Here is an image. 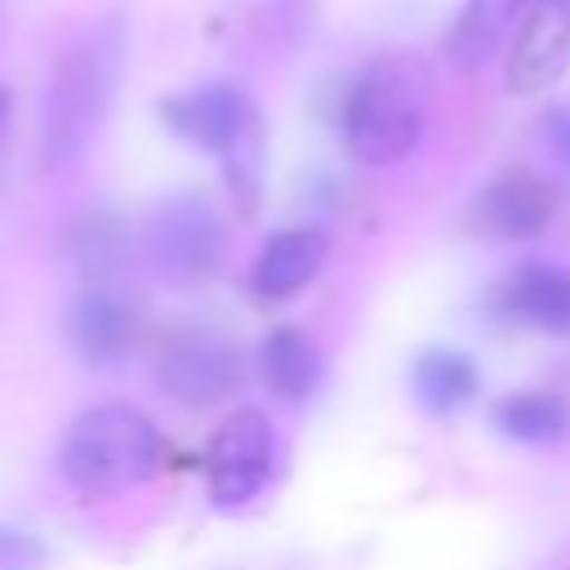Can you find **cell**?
Instances as JSON below:
<instances>
[{
	"mask_svg": "<svg viewBox=\"0 0 570 570\" xmlns=\"http://www.w3.org/2000/svg\"><path fill=\"white\" fill-rule=\"evenodd\" d=\"M125 53H129V27L120 13L94 18L62 45L49 71L45 98H40V165L45 169H67L89 151V142L98 138L120 94Z\"/></svg>",
	"mask_w": 570,
	"mask_h": 570,
	"instance_id": "obj_1",
	"label": "cell"
},
{
	"mask_svg": "<svg viewBox=\"0 0 570 570\" xmlns=\"http://www.w3.org/2000/svg\"><path fill=\"white\" fill-rule=\"evenodd\" d=\"M428 107H432V71L419 53H379L370 58L338 107V129L347 151L370 165L387 169L401 165L428 129Z\"/></svg>",
	"mask_w": 570,
	"mask_h": 570,
	"instance_id": "obj_2",
	"label": "cell"
},
{
	"mask_svg": "<svg viewBox=\"0 0 570 570\" xmlns=\"http://www.w3.org/2000/svg\"><path fill=\"white\" fill-rule=\"evenodd\" d=\"M160 428L138 405L98 401L67 423L58 441V468L80 494L111 499L151 481L160 468Z\"/></svg>",
	"mask_w": 570,
	"mask_h": 570,
	"instance_id": "obj_3",
	"label": "cell"
},
{
	"mask_svg": "<svg viewBox=\"0 0 570 570\" xmlns=\"http://www.w3.org/2000/svg\"><path fill=\"white\" fill-rule=\"evenodd\" d=\"M223 249H227L223 218L200 191L165 196L142 223V258L151 276L165 281L169 289H191L209 281L223 263Z\"/></svg>",
	"mask_w": 570,
	"mask_h": 570,
	"instance_id": "obj_4",
	"label": "cell"
},
{
	"mask_svg": "<svg viewBox=\"0 0 570 570\" xmlns=\"http://www.w3.org/2000/svg\"><path fill=\"white\" fill-rule=\"evenodd\" d=\"M240 379H245V356L214 325H196V321L178 325L165 334L156 352V387L187 410H214L240 387Z\"/></svg>",
	"mask_w": 570,
	"mask_h": 570,
	"instance_id": "obj_5",
	"label": "cell"
},
{
	"mask_svg": "<svg viewBox=\"0 0 570 570\" xmlns=\"http://www.w3.org/2000/svg\"><path fill=\"white\" fill-rule=\"evenodd\" d=\"M205 468H209V503L223 512L249 508L272 472H276V428L258 405H240L232 410L205 450Z\"/></svg>",
	"mask_w": 570,
	"mask_h": 570,
	"instance_id": "obj_6",
	"label": "cell"
},
{
	"mask_svg": "<svg viewBox=\"0 0 570 570\" xmlns=\"http://www.w3.org/2000/svg\"><path fill=\"white\" fill-rule=\"evenodd\" d=\"M258 116L254 98L232 85V80H205L191 89H178L169 98H160V120L174 138H183L196 151L223 156L227 142Z\"/></svg>",
	"mask_w": 570,
	"mask_h": 570,
	"instance_id": "obj_7",
	"label": "cell"
},
{
	"mask_svg": "<svg viewBox=\"0 0 570 570\" xmlns=\"http://www.w3.org/2000/svg\"><path fill=\"white\" fill-rule=\"evenodd\" d=\"M62 338L76 361L94 370L116 365L138 343V307L116 285H80L62 312Z\"/></svg>",
	"mask_w": 570,
	"mask_h": 570,
	"instance_id": "obj_8",
	"label": "cell"
},
{
	"mask_svg": "<svg viewBox=\"0 0 570 570\" xmlns=\"http://www.w3.org/2000/svg\"><path fill=\"white\" fill-rule=\"evenodd\" d=\"M570 67V0H530L512 49H508V89L512 94H539Z\"/></svg>",
	"mask_w": 570,
	"mask_h": 570,
	"instance_id": "obj_9",
	"label": "cell"
},
{
	"mask_svg": "<svg viewBox=\"0 0 570 570\" xmlns=\"http://www.w3.org/2000/svg\"><path fill=\"white\" fill-rule=\"evenodd\" d=\"M472 214L494 240H534L557 218V191L530 169H508L476 196Z\"/></svg>",
	"mask_w": 570,
	"mask_h": 570,
	"instance_id": "obj_10",
	"label": "cell"
},
{
	"mask_svg": "<svg viewBox=\"0 0 570 570\" xmlns=\"http://www.w3.org/2000/svg\"><path fill=\"white\" fill-rule=\"evenodd\" d=\"M325 232L316 227H281L263 240L258 258H254V272H249V289L267 303H281V298H294L298 289H307L316 281V272L325 267Z\"/></svg>",
	"mask_w": 570,
	"mask_h": 570,
	"instance_id": "obj_11",
	"label": "cell"
},
{
	"mask_svg": "<svg viewBox=\"0 0 570 570\" xmlns=\"http://www.w3.org/2000/svg\"><path fill=\"white\" fill-rule=\"evenodd\" d=\"M62 249L85 285H116L134 254V236L116 209H80L62 232Z\"/></svg>",
	"mask_w": 570,
	"mask_h": 570,
	"instance_id": "obj_12",
	"label": "cell"
},
{
	"mask_svg": "<svg viewBox=\"0 0 570 570\" xmlns=\"http://www.w3.org/2000/svg\"><path fill=\"white\" fill-rule=\"evenodd\" d=\"M503 307L508 316L570 338V267L561 263H525L508 285H503Z\"/></svg>",
	"mask_w": 570,
	"mask_h": 570,
	"instance_id": "obj_13",
	"label": "cell"
},
{
	"mask_svg": "<svg viewBox=\"0 0 570 570\" xmlns=\"http://www.w3.org/2000/svg\"><path fill=\"white\" fill-rule=\"evenodd\" d=\"M258 370H263V383L272 396L298 405L321 387L325 361L298 325H272L263 334V347H258Z\"/></svg>",
	"mask_w": 570,
	"mask_h": 570,
	"instance_id": "obj_14",
	"label": "cell"
},
{
	"mask_svg": "<svg viewBox=\"0 0 570 570\" xmlns=\"http://www.w3.org/2000/svg\"><path fill=\"white\" fill-rule=\"evenodd\" d=\"M530 0H463L459 18L445 31V58L454 71H476L481 62L494 58V49L508 40L517 27L521 9Z\"/></svg>",
	"mask_w": 570,
	"mask_h": 570,
	"instance_id": "obj_15",
	"label": "cell"
},
{
	"mask_svg": "<svg viewBox=\"0 0 570 570\" xmlns=\"http://www.w3.org/2000/svg\"><path fill=\"white\" fill-rule=\"evenodd\" d=\"M410 387L428 414H454L476 396L481 370L472 365V356H463L454 347H428V352H419V361L410 370Z\"/></svg>",
	"mask_w": 570,
	"mask_h": 570,
	"instance_id": "obj_16",
	"label": "cell"
},
{
	"mask_svg": "<svg viewBox=\"0 0 570 570\" xmlns=\"http://www.w3.org/2000/svg\"><path fill=\"white\" fill-rule=\"evenodd\" d=\"M494 428L521 445H552L570 432V405L557 392H512L494 405Z\"/></svg>",
	"mask_w": 570,
	"mask_h": 570,
	"instance_id": "obj_17",
	"label": "cell"
},
{
	"mask_svg": "<svg viewBox=\"0 0 570 570\" xmlns=\"http://www.w3.org/2000/svg\"><path fill=\"white\" fill-rule=\"evenodd\" d=\"M218 169H223V187H227V200L236 205V214H254L258 200H263V183H267V129H263V116H254L227 142V151L218 156Z\"/></svg>",
	"mask_w": 570,
	"mask_h": 570,
	"instance_id": "obj_18",
	"label": "cell"
},
{
	"mask_svg": "<svg viewBox=\"0 0 570 570\" xmlns=\"http://www.w3.org/2000/svg\"><path fill=\"white\" fill-rule=\"evenodd\" d=\"M40 566H45V543L27 530L0 525V570H40Z\"/></svg>",
	"mask_w": 570,
	"mask_h": 570,
	"instance_id": "obj_19",
	"label": "cell"
},
{
	"mask_svg": "<svg viewBox=\"0 0 570 570\" xmlns=\"http://www.w3.org/2000/svg\"><path fill=\"white\" fill-rule=\"evenodd\" d=\"M543 142H548V151L557 156V165L570 174V102L557 107V111H548V120H543Z\"/></svg>",
	"mask_w": 570,
	"mask_h": 570,
	"instance_id": "obj_20",
	"label": "cell"
},
{
	"mask_svg": "<svg viewBox=\"0 0 570 570\" xmlns=\"http://www.w3.org/2000/svg\"><path fill=\"white\" fill-rule=\"evenodd\" d=\"M4 125H9V89L0 85V134H4Z\"/></svg>",
	"mask_w": 570,
	"mask_h": 570,
	"instance_id": "obj_21",
	"label": "cell"
}]
</instances>
